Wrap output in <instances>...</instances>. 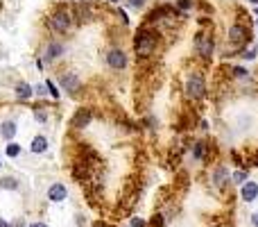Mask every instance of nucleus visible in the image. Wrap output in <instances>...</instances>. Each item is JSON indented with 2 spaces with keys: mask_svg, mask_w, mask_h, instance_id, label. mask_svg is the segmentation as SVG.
Returning a JSON list of instances; mask_svg holds the SVG:
<instances>
[{
  "mask_svg": "<svg viewBox=\"0 0 258 227\" xmlns=\"http://www.w3.org/2000/svg\"><path fill=\"white\" fill-rule=\"evenodd\" d=\"M231 75L236 77V80H249V71L242 66H231Z\"/></svg>",
  "mask_w": 258,
  "mask_h": 227,
  "instance_id": "obj_18",
  "label": "nucleus"
},
{
  "mask_svg": "<svg viewBox=\"0 0 258 227\" xmlns=\"http://www.w3.org/2000/svg\"><path fill=\"white\" fill-rule=\"evenodd\" d=\"M91 118H93V114H91V109H80L75 116H73V120H71V127L73 129H82V127H86V125L91 123Z\"/></svg>",
  "mask_w": 258,
  "mask_h": 227,
  "instance_id": "obj_12",
  "label": "nucleus"
},
{
  "mask_svg": "<svg viewBox=\"0 0 258 227\" xmlns=\"http://www.w3.org/2000/svg\"><path fill=\"white\" fill-rule=\"evenodd\" d=\"M150 225L152 227H165V216L161 214V211H159V214H154V216H152V220H150Z\"/></svg>",
  "mask_w": 258,
  "mask_h": 227,
  "instance_id": "obj_21",
  "label": "nucleus"
},
{
  "mask_svg": "<svg viewBox=\"0 0 258 227\" xmlns=\"http://www.w3.org/2000/svg\"><path fill=\"white\" fill-rule=\"evenodd\" d=\"M247 179H249V173H247V170H233L231 173V184H236V187H242Z\"/></svg>",
  "mask_w": 258,
  "mask_h": 227,
  "instance_id": "obj_16",
  "label": "nucleus"
},
{
  "mask_svg": "<svg viewBox=\"0 0 258 227\" xmlns=\"http://www.w3.org/2000/svg\"><path fill=\"white\" fill-rule=\"evenodd\" d=\"M66 198H68V189H66V184L54 182L52 187L48 189V200H50V202H63Z\"/></svg>",
  "mask_w": 258,
  "mask_h": 227,
  "instance_id": "obj_9",
  "label": "nucleus"
},
{
  "mask_svg": "<svg viewBox=\"0 0 258 227\" xmlns=\"http://www.w3.org/2000/svg\"><path fill=\"white\" fill-rule=\"evenodd\" d=\"M240 57L245 59V62H254V59L258 57V46H254V43L247 46V48L240 53Z\"/></svg>",
  "mask_w": 258,
  "mask_h": 227,
  "instance_id": "obj_17",
  "label": "nucleus"
},
{
  "mask_svg": "<svg viewBox=\"0 0 258 227\" xmlns=\"http://www.w3.org/2000/svg\"><path fill=\"white\" fill-rule=\"evenodd\" d=\"M127 227H129V225H127Z\"/></svg>",
  "mask_w": 258,
  "mask_h": 227,
  "instance_id": "obj_36",
  "label": "nucleus"
},
{
  "mask_svg": "<svg viewBox=\"0 0 258 227\" xmlns=\"http://www.w3.org/2000/svg\"><path fill=\"white\" fill-rule=\"evenodd\" d=\"M63 55V43L61 41H48V46H45V62H54V59H59Z\"/></svg>",
  "mask_w": 258,
  "mask_h": 227,
  "instance_id": "obj_11",
  "label": "nucleus"
},
{
  "mask_svg": "<svg viewBox=\"0 0 258 227\" xmlns=\"http://www.w3.org/2000/svg\"><path fill=\"white\" fill-rule=\"evenodd\" d=\"M30 227H50V225L48 223H41V220H39V223H32Z\"/></svg>",
  "mask_w": 258,
  "mask_h": 227,
  "instance_id": "obj_29",
  "label": "nucleus"
},
{
  "mask_svg": "<svg viewBox=\"0 0 258 227\" xmlns=\"http://www.w3.org/2000/svg\"><path fill=\"white\" fill-rule=\"evenodd\" d=\"M204 152H206V146L202 141L192 143V157H195V159H204Z\"/></svg>",
  "mask_w": 258,
  "mask_h": 227,
  "instance_id": "obj_19",
  "label": "nucleus"
},
{
  "mask_svg": "<svg viewBox=\"0 0 258 227\" xmlns=\"http://www.w3.org/2000/svg\"><path fill=\"white\" fill-rule=\"evenodd\" d=\"M32 96H34V86H32V84H27V82L16 84V98L18 100H30Z\"/></svg>",
  "mask_w": 258,
  "mask_h": 227,
  "instance_id": "obj_13",
  "label": "nucleus"
},
{
  "mask_svg": "<svg viewBox=\"0 0 258 227\" xmlns=\"http://www.w3.org/2000/svg\"><path fill=\"white\" fill-rule=\"evenodd\" d=\"M129 64V57L122 48H109L107 50V66L111 71H125Z\"/></svg>",
  "mask_w": 258,
  "mask_h": 227,
  "instance_id": "obj_6",
  "label": "nucleus"
},
{
  "mask_svg": "<svg viewBox=\"0 0 258 227\" xmlns=\"http://www.w3.org/2000/svg\"><path fill=\"white\" fill-rule=\"evenodd\" d=\"M34 118L39 120V123H45V120H48V114H45L41 107H34Z\"/></svg>",
  "mask_w": 258,
  "mask_h": 227,
  "instance_id": "obj_23",
  "label": "nucleus"
},
{
  "mask_svg": "<svg viewBox=\"0 0 258 227\" xmlns=\"http://www.w3.org/2000/svg\"><path fill=\"white\" fill-rule=\"evenodd\" d=\"M5 155L7 157H18L21 155V146H18V143H7V146H5Z\"/></svg>",
  "mask_w": 258,
  "mask_h": 227,
  "instance_id": "obj_20",
  "label": "nucleus"
},
{
  "mask_svg": "<svg viewBox=\"0 0 258 227\" xmlns=\"http://www.w3.org/2000/svg\"><path fill=\"white\" fill-rule=\"evenodd\" d=\"M9 227H25V220H23V218H16L14 223H9Z\"/></svg>",
  "mask_w": 258,
  "mask_h": 227,
  "instance_id": "obj_28",
  "label": "nucleus"
},
{
  "mask_svg": "<svg viewBox=\"0 0 258 227\" xmlns=\"http://www.w3.org/2000/svg\"><path fill=\"white\" fill-rule=\"evenodd\" d=\"M109 3H118V0H109Z\"/></svg>",
  "mask_w": 258,
  "mask_h": 227,
  "instance_id": "obj_33",
  "label": "nucleus"
},
{
  "mask_svg": "<svg viewBox=\"0 0 258 227\" xmlns=\"http://www.w3.org/2000/svg\"><path fill=\"white\" fill-rule=\"evenodd\" d=\"M30 150L34 152V155H43V152L48 150V139H45V137H34V141H32Z\"/></svg>",
  "mask_w": 258,
  "mask_h": 227,
  "instance_id": "obj_14",
  "label": "nucleus"
},
{
  "mask_svg": "<svg viewBox=\"0 0 258 227\" xmlns=\"http://www.w3.org/2000/svg\"><path fill=\"white\" fill-rule=\"evenodd\" d=\"M0 134H3V139L12 141L14 134H16V123H14V120H5V123L0 125Z\"/></svg>",
  "mask_w": 258,
  "mask_h": 227,
  "instance_id": "obj_15",
  "label": "nucleus"
},
{
  "mask_svg": "<svg viewBox=\"0 0 258 227\" xmlns=\"http://www.w3.org/2000/svg\"><path fill=\"white\" fill-rule=\"evenodd\" d=\"M156 46H159V32L154 30L152 25H141L136 30V36H134V50H136L138 57H152L156 50Z\"/></svg>",
  "mask_w": 258,
  "mask_h": 227,
  "instance_id": "obj_1",
  "label": "nucleus"
},
{
  "mask_svg": "<svg viewBox=\"0 0 258 227\" xmlns=\"http://www.w3.org/2000/svg\"><path fill=\"white\" fill-rule=\"evenodd\" d=\"M73 23H75V16H73V12L68 7H57L48 18V27L52 32H57V34H66V32H71Z\"/></svg>",
  "mask_w": 258,
  "mask_h": 227,
  "instance_id": "obj_3",
  "label": "nucleus"
},
{
  "mask_svg": "<svg viewBox=\"0 0 258 227\" xmlns=\"http://www.w3.org/2000/svg\"><path fill=\"white\" fill-rule=\"evenodd\" d=\"M61 86L63 89L68 91V94H77V91H80V75H77V73H63L61 75Z\"/></svg>",
  "mask_w": 258,
  "mask_h": 227,
  "instance_id": "obj_10",
  "label": "nucleus"
},
{
  "mask_svg": "<svg viewBox=\"0 0 258 227\" xmlns=\"http://www.w3.org/2000/svg\"><path fill=\"white\" fill-rule=\"evenodd\" d=\"M249 225H251V227H258V211L249 214Z\"/></svg>",
  "mask_w": 258,
  "mask_h": 227,
  "instance_id": "obj_27",
  "label": "nucleus"
},
{
  "mask_svg": "<svg viewBox=\"0 0 258 227\" xmlns=\"http://www.w3.org/2000/svg\"><path fill=\"white\" fill-rule=\"evenodd\" d=\"M227 41H229V46H231V50H240L242 53V50L254 41V36H251V27L242 25V23H233L227 32Z\"/></svg>",
  "mask_w": 258,
  "mask_h": 227,
  "instance_id": "obj_2",
  "label": "nucleus"
},
{
  "mask_svg": "<svg viewBox=\"0 0 258 227\" xmlns=\"http://www.w3.org/2000/svg\"><path fill=\"white\" fill-rule=\"evenodd\" d=\"M0 227H9V223L5 218H0Z\"/></svg>",
  "mask_w": 258,
  "mask_h": 227,
  "instance_id": "obj_30",
  "label": "nucleus"
},
{
  "mask_svg": "<svg viewBox=\"0 0 258 227\" xmlns=\"http://www.w3.org/2000/svg\"><path fill=\"white\" fill-rule=\"evenodd\" d=\"M183 91H186V96L190 100H195V103H200L202 98L206 96V77L202 71H190L186 77V84H183Z\"/></svg>",
  "mask_w": 258,
  "mask_h": 227,
  "instance_id": "obj_4",
  "label": "nucleus"
},
{
  "mask_svg": "<svg viewBox=\"0 0 258 227\" xmlns=\"http://www.w3.org/2000/svg\"><path fill=\"white\" fill-rule=\"evenodd\" d=\"M256 25H258V21H256Z\"/></svg>",
  "mask_w": 258,
  "mask_h": 227,
  "instance_id": "obj_35",
  "label": "nucleus"
},
{
  "mask_svg": "<svg viewBox=\"0 0 258 227\" xmlns=\"http://www.w3.org/2000/svg\"><path fill=\"white\" fill-rule=\"evenodd\" d=\"M192 0H177V9H181V12H186V9H190L192 7Z\"/></svg>",
  "mask_w": 258,
  "mask_h": 227,
  "instance_id": "obj_25",
  "label": "nucleus"
},
{
  "mask_svg": "<svg viewBox=\"0 0 258 227\" xmlns=\"http://www.w3.org/2000/svg\"><path fill=\"white\" fill-rule=\"evenodd\" d=\"M249 5H256V7H258V0H249Z\"/></svg>",
  "mask_w": 258,
  "mask_h": 227,
  "instance_id": "obj_31",
  "label": "nucleus"
},
{
  "mask_svg": "<svg viewBox=\"0 0 258 227\" xmlns=\"http://www.w3.org/2000/svg\"><path fill=\"white\" fill-rule=\"evenodd\" d=\"M195 50L202 59H211L215 53V39L209 32H197L195 34Z\"/></svg>",
  "mask_w": 258,
  "mask_h": 227,
  "instance_id": "obj_5",
  "label": "nucleus"
},
{
  "mask_svg": "<svg viewBox=\"0 0 258 227\" xmlns=\"http://www.w3.org/2000/svg\"><path fill=\"white\" fill-rule=\"evenodd\" d=\"M240 200L247 202V205H251V202L258 200V182L254 179H247L245 184L240 187Z\"/></svg>",
  "mask_w": 258,
  "mask_h": 227,
  "instance_id": "obj_8",
  "label": "nucleus"
},
{
  "mask_svg": "<svg viewBox=\"0 0 258 227\" xmlns=\"http://www.w3.org/2000/svg\"><path fill=\"white\" fill-rule=\"evenodd\" d=\"M213 227H227V225H213Z\"/></svg>",
  "mask_w": 258,
  "mask_h": 227,
  "instance_id": "obj_32",
  "label": "nucleus"
},
{
  "mask_svg": "<svg viewBox=\"0 0 258 227\" xmlns=\"http://www.w3.org/2000/svg\"><path fill=\"white\" fill-rule=\"evenodd\" d=\"M209 179L213 184V189H224L231 184V170L227 168V164H218V166H213Z\"/></svg>",
  "mask_w": 258,
  "mask_h": 227,
  "instance_id": "obj_7",
  "label": "nucleus"
},
{
  "mask_svg": "<svg viewBox=\"0 0 258 227\" xmlns=\"http://www.w3.org/2000/svg\"><path fill=\"white\" fill-rule=\"evenodd\" d=\"M45 86H48V91H50V96H52V98H59V91H57V84H54L52 80H48L45 82Z\"/></svg>",
  "mask_w": 258,
  "mask_h": 227,
  "instance_id": "obj_24",
  "label": "nucleus"
},
{
  "mask_svg": "<svg viewBox=\"0 0 258 227\" xmlns=\"http://www.w3.org/2000/svg\"><path fill=\"white\" fill-rule=\"evenodd\" d=\"M129 227H147V220L141 216H134V218H129Z\"/></svg>",
  "mask_w": 258,
  "mask_h": 227,
  "instance_id": "obj_22",
  "label": "nucleus"
},
{
  "mask_svg": "<svg viewBox=\"0 0 258 227\" xmlns=\"http://www.w3.org/2000/svg\"><path fill=\"white\" fill-rule=\"evenodd\" d=\"M256 14H258V7H256Z\"/></svg>",
  "mask_w": 258,
  "mask_h": 227,
  "instance_id": "obj_34",
  "label": "nucleus"
},
{
  "mask_svg": "<svg viewBox=\"0 0 258 227\" xmlns=\"http://www.w3.org/2000/svg\"><path fill=\"white\" fill-rule=\"evenodd\" d=\"M127 5L129 7H134V9H143L147 5V0H127Z\"/></svg>",
  "mask_w": 258,
  "mask_h": 227,
  "instance_id": "obj_26",
  "label": "nucleus"
}]
</instances>
